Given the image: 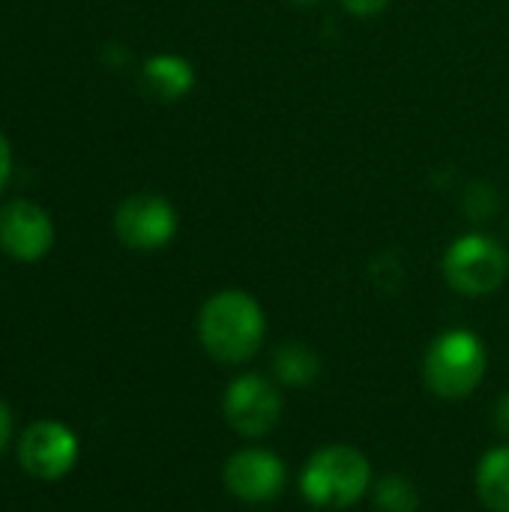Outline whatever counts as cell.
<instances>
[{"label":"cell","instance_id":"cell-1","mask_svg":"<svg viewBox=\"0 0 509 512\" xmlns=\"http://www.w3.org/2000/svg\"><path fill=\"white\" fill-rule=\"evenodd\" d=\"M267 318L261 303L237 288L213 294L198 312L201 348L225 366H240L264 345Z\"/></svg>","mask_w":509,"mask_h":512},{"label":"cell","instance_id":"cell-2","mask_svg":"<svg viewBox=\"0 0 509 512\" xmlns=\"http://www.w3.org/2000/svg\"><path fill=\"white\" fill-rule=\"evenodd\" d=\"M372 486L369 459L348 444L315 450L300 471V492L312 507H351Z\"/></svg>","mask_w":509,"mask_h":512},{"label":"cell","instance_id":"cell-3","mask_svg":"<svg viewBox=\"0 0 509 512\" xmlns=\"http://www.w3.org/2000/svg\"><path fill=\"white\" fill-rule=\"evenodd\" d=\"M486 369H489L486 345L471 330L441 333L423 357L426 387L444 402L468 399L483 384Z\"/></svg>","mask_w":509,"mask_h":512},{"label":"cell","instance_id":"cell-4","mask_svg":"<svg viewBox=\"0 0 509 512\" xmlns=\"http://www.w3.org/2000/svg\"><path fill=\"white\" fill-rule=\"evenodd\" d=\"M509 276L507 249L486 234H465L444 255V279L465 297L495 294Z\"/></svg>","mask_w":509,"mask_h":512},{"label":"cell","instance_id":"cell-5","mask_svg":"<svg viewBox=\"0 0 509 512\" xmlns=\"http://www.w3.org/2000/svg\"><path fill=\"white\" fill-rule=\"evenodd\" d=\"M222 414L228 426L243 438H264L282 417L279 390L261 375H240L222 396Z\"/></svg>","mask_w":509,"mask_h":512},{"label":"cell","instance_id":"cell-6","mask_svg":"<svg viewBox=\"0 0 509 512\" xmlns=\"http://www.w3.org/2000/svg\"><path fill=\"white\" fill-rule=\"evenodd\" d=\"M114 231L123 246L138 252L162 249L177 234V213L162 195L138 192L129 195L114 213Z\"/></svg>","mask_w":509,"mask_h":512},{"label":"cell","instance_id":"cell-7","mask_svg":"<svg viewBox=\"0 0 509 512\" xmlns=\"http://www.w3.org/2000/svg\"><path fill=\"white\" fill-rule=\"evenodd\" d=\"M18 462L36 480H60L78 462V438L54 420H39L18 441Z\"/></svg>","mask_w":509,"mask_h":512},{"label":"cell","instance_id":"cell-8","mask_svg":"<svg viewBox=\"0 0 509 512\" xmlns=\"http://www.w3.org/2000/svg\"><path fill=\"white\" fill-rule=\"evenodd\" d=\"M222 480H225V489L237 501L267 504V501L282 495V489L288 483V468H285V462L276 453L258 450V447H246V450H237L225 462Z\"/></svg>","mask_w":509,"mask_h":512},{"label":"cell","instance_id":"cell-9","mask_svg":"<svg viewBox=\"0 0 509 512\" xmlns=\"http://www.w3.org/2000/svg\"><path fill=\"white\" fill-rule=\"evenodd\" d=\"M54 243L48 213L33 201H9L0 210V249L18 261H39Z\"/></svg>","mask_w":509,"mask_h":512},{"label":"cell","instance_id":"cell-10","mask_svg":"<svg viewBox=\"0 0 509 512\" xmlns=\"http://www.w3.org/2000/svg\"><path fill=\"white\" fill-rule=\"evenodd\" d=\"M144 90L159 102H177L195 87V69L180 54H153L141 69Z\"/></svg>","mask_w":509,"mask_h":512},{"label":"cell","instance_id":"cell-11","mask_svg":"<svg viewBox=\"0 0 509 512\" xmlns=\"http://www.w3.org/2000/svg\"><path fill=\"white\" fill-rule=\"evenodd\" d=\"M477 498L489 512H509V447L489 450L477 465Z\"/></svg>","mask_w":509,"mask_h":512},{"label":"cell","instance_id":"cell-12","mask_svg":"<svg viewBox=\"0 0 509 512\" xmlns=\"http://www.w3.org/2000/svg\"><path fill=\"white\" fill-rule=\"evenodd\" d=\"M273 375L288 387H309L321 375V360L309 345L285 342L273 354Z\"/></svg>","mask_w":509,"mask_h":512},{"label":"cell","instance_id":"cell-13","mask_svg":"<svg viewBox=\"0 0 509 512\" xmlns=\"http://www.w3.org/2000/svg\"><path fill=\"white\" fill-rule=\"evenodd\" d=\"M375 510L378 512H417L420 510V492L408 477L390 474L384 480H378L375 492H372Z\"/></svg>","mask_w":509,"mask_h":512},{"label":"cell","instance_id":"cell-14","mask_svg":"<svg viewBox=\"0 0 509 512\" xmlns=\"http://www.w3.org/2000/svg\"><path fill=\"white\" fill-rule=\"evenodd\" d=\"M462 207H465L471 222H486L498 213V192L489 183H471L465 189Z\"/></svg>","mask_w":509,"mask_h":512},{"label":"cell","instance_id":"cell-15","mask_svg":"<svg viewBox=\"0 0 509 512\" xmlns=\"http://www.w3.org/2000/svg\"><path fill=\"white\" fill-rule=\"evenodd\" d=\"M390 0H342V6L351 12V15H360V18H372L378 12L387 9Z\"/></svg>","mask_w":509,"mask_h":512},{"label":"cell","instance_id":"cell-16","mask_svg":"<svg viewBox=\"0 0 509 512\" xmlns=\"http://www.w3.org/2000/svg\"><path fill=\"white\" fill-rule=\"evenodd\" d=\"M495 429L501 435H509V393H504L495 405Z\"/></svg>","mask_w":509,"mask_h":512},{"label":"cell","instance_id":"cell-17","mask_svg":"<svg viewBox=\"0 0 509 512\" xmlns=\"http://www.w3.org/2000/svg\"><path fill=\"white\" fill-rule=\"evenodd\" d=\"M9 438H12V414H9V408L0 402V453L9 447Z\"/></svg>","mask_w":509,"mask_h":512},{"label":"cell","instance_id":"cell-18","mask_svg":"<svg viewBox=\"0 0 509 512\" xmlns=\"http://www.w3.org/2000/svg\"><path fill=\"white\" fill-rule=\"evenodd\" d=\"M9 174H12V153H9V144H6V138L0 135V189L6 186Z\"/></svg>","mask_w":509,"mask_h":512},{"label":"cell","instance_id":"cell-19","mask_svg":"<svg viewBox=\"0 0 509 512\" xmlns=\"http://www.w3.org/2000/svg\"><path fill=\"white\" fill-rule=\"evenodd\" d=\"M297 6H312V3H318V0H294Z\"/></svg>","mask_w":509,"mask_h":512}]
</instances>
